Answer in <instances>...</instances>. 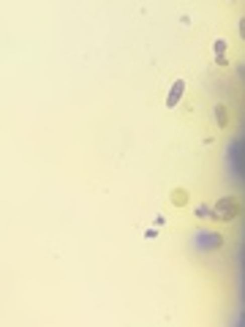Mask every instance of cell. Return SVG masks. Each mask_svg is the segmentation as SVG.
I'll return each instance as SVG.
<instances>
[{
    "mask_svg": "<svg viewBox=\"0 0 245 327\" xmlns=\"http://www.w3.org/2000/svg\"><path fill=\"white\" fill-rule=\"evenodd\" d=\"M194 216L196 218H213V205H196V210H194Z\"/></svg>",
    "mask_w": 245,
    "mask_h": 327,
    "instance_id": "obj_6",
    "label": "cell"
},
{
    "mask_svg": "<svg viewBox=\"0 0 245 327\" xmlns=\"http://www.w3.org/2000/svg\"><path fill=\"white\" fill-rule=\"evenodd\" d=\"M153 226H158V229H161V226H167V218H164L161 213H158V216L153 218Z\"/></svg>",
    "mask_w": 245,
    "mask_h": 327,
    "instance_id": "obj_8",
    "label": "cell"
},
{
    "mask_svg": "<svg viewBox=\"0 0 245 327\" xmlns=\"http://www.w3.org/2000/svg\"><path fill=\"white\" fill-rule=\"evenodd\" d=\"M185 96V79H175L169 88V96H167V106L169 109H175L177 104H180V98Z\"/></svg>",
    "mask_w": 245,
    "mask_h": 327,
    "instance_id": "obj_3",
    "label": "cell"
},
{
    "mask_svg": "<svg viewBox=\"0 0 245 327\" xmlns=\"http://www.w3.org/2000/svg\"><path fill=\"white\" fill-rule=\"evenodd\" d=\"M169 199H172V205H175V208H185V205L191 202V193H188V188H172Z\"/></svg>",
    "mask_w": 245,
    "mask_h": 327,
    "instance_id": "obj_4",
    "label": "cell"
},
{
    "mask_svg": "<svg viewBox=\"0 0 245 327\" xmlns=\"http://www.w3.org/2000/svg\"><path fill=\"white\" fill-rule=\"evenodd\" d=\"M215 66H229V57L226 55H215Z\"/></svg>",
    "mask_w": 245,
    "mask_h": 327,
    "instance_id": "obj_10",
    "label": "cell"
},
{
    "mask_svg": "<svg viewBox=\"0 0 245 327\" xmlns=\"http://www.w3.org/2000/svg\"><path fill=\"white\" fill-rule=\"evenodd\" d=\"M155 229H158V226H153V229H147V232H144V237H147V240H153V237H155Z\"/></svg>",
    "mask_w": 245,
    "mask_h": 327,
    "instance_id": "obj_11",
    "label": "cell"
},
{
    "mask_svg": "<svg viewBox=\"0 0 245 327\" xmlns=\"http://www.w3.org/2000/svg\"><path fill=\"white\" fill-rule=\"evenodd\" d=\"M199 248L202 251L223 248V235H218V232H202V235H199Z\"/></svg>",
    "mask_w": 245,
    "mask_h": 327,
    "instance_id": "obj_2",
    "label": "cell"
},
{
    "mask_svg": "<svg viewBox=\"0 0 245 327\" xmlns=\"http://www.w3.org/2000/svg\"><path fill=\"white\" fill-rule=\"evenodd\" d=\"M237 33H240V38L245 41V17L240 19V22H237Z\"/></svg>",
    "mask_w": 245,
    "mask_h": 327,
    "instance_id": "obj_9",
    "label": "cell"
},
{
    "mask_svg": "<svg viewBox=\"0 0 245 327\" xmlns=\"http://www.w3.org/2000/svg\"><path fill=\"white\" fill-rule=\"evenodd\" d=\"M240 202L234 197H221L218 202L213 205V221H234L240 216Z\"/></svg>",
    "mask_w": 245,
    "mask_h": 327,
    "instance_id": "obj_1",
    "label": "cell"
},
{
    "mask_svg": "<svg viewBox=\"0 0 245 327\" xmlns=\"http://www.w3.org/2000/svg\"><path fill=\"white\" fill-rule=\"evenodd\" d=\"M226 49H229L226 38H215V41H213V52H215V55H226Z\"/></svg>",
    "mask_w": 245,
    "mask_h": 327,
    "instance_id": "obj_7",
    "label": "cell"
},
{
    "mask_svg": "<svg viewBox=\"0 0 245 327\" xmlns=\"http://www.w3.org/2000/svg\"><path fill=\"white\" fill-rule=\"evenodd\" d=\"M213 117H215L218 128H226V125H229V112H226V106H223V104H215L213 106Z\"/></svg>",
    "mask_w": 245,
    "mask_h": 327,
    "instance_id": "obj_5",
    "label": "cell"
}]
</instances>
